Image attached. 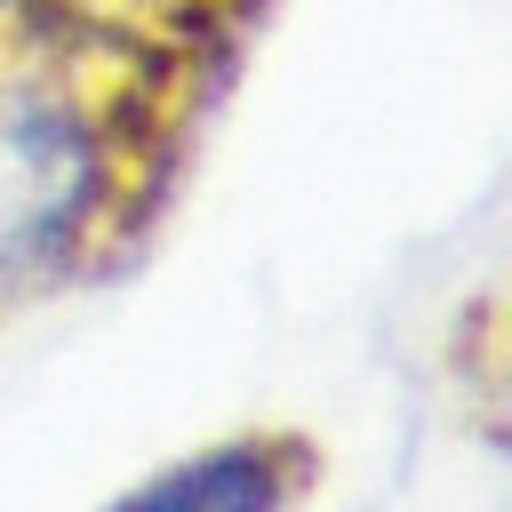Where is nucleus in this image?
<instances>
[{"label":"nucleus","instance_id":"nucleus-2","mask_svg":"<svg viewBox=\"0 0 512 512\" xmlns=\"http://www.w3.org/2000/svg\"><path fill=\"white\" fill-rule=\"evenodd\" d=\"M320 472H328V456L312 432L248 424V432H224V440L160 464L104 512H296L320 488Z\"/></svg>","mask_w":512,"mask_h":512},{"label":"nucleus","instance_id":"nucleus-1","mask_svg":"<svg viewBox=\"0 0 512 512\" xmlns=\"http://www.w3.org/2000/svg\"><path fill=\"white\" fill-rule=\"evenodd\" d=\"M272 0H0V328L144 256Z\"/></svg>","mask_w":512,"mask_h":512}]
</instances>
